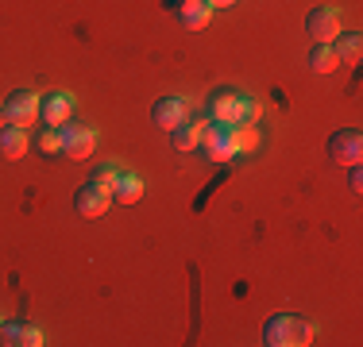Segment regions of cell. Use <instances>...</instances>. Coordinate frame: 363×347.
<instances>
[{
  "label": "cell",
  "instance_id": "5b68a950",
  "mask_svg": "<svg viewBox=\"0 0 363 347\" xmlns=\"http://www.w3.org/2000/svg\"><path fill=\"white\" fill-rule=\"evenodd\" d=\"M328 159L336 166H359L363 162V135L356 127H344V132L328 135Z\"/></svg>",
  "mask_w": 363,
  "mask_h": 347
},
{
  "label": "cell",
  "instance_id": "8992f818",
  "mask_svg": "<svg viewBox=\"0 0 363 347\" xmlns=\"http://www.w3.org/2000/svg\"><path fill=\"white\" fill-rule=\"evenodd\" d=\"M4 116L12 127H31L39 120V93L31 89H12L4 101Z\"/></svg>",
  "mask_w": 363,
  "mask_h": 347
},
{
  "label": "cell",
  "instance_id": "7402d4cb",
  "mask_svg": "<svg viewBox=\"0 0 363 347\" xmlns=\"http://www.w3.org/2000/svg\"><path fill=\"white\" fill-rule=\"evenodd\" d=\"M0 127H8V116H4V104H0Z\"/></svg>",
  "mask_w": 363,
  "mask_h": 347
},
{
  "label": "cell",
  "instance_id": "ba28073f",
  "mask_svg": "<svg viewBox=\"0 0 363 347\" xmlns=\"http://www.w3.org/2000/svg\"><path fill=\"white\" fill-rule=\"evenodd\" d=\"M0 347H43V332L23 320H0Z\"/></svg>",
  "mask_w": 363,
  "mask_h": 347
},
{
  "label": "cell",
  "instance_id": "ffe728a7",
  "mask_svg": "<svg viewBox=\"0 0 363 347\" xmlns=\"http://www.w3.org/2000/svg\"><path fill=\"white\" fill-rule=\"evenodd\" d=\"M348 186H352V193H359V189H363V174H359V166H348Z\"/></svg>",
  "mask_w": 363,
  "mask_h": 347
},
{
  "label": "cell",
  "instance_id": "30bf717a",
  "mask_svg": "<svg viewBox=\"0 0 363 347\" xmlns=\"http://www.w3.org/2000/svg\"><path fill=\"white\" fill-rule=\"evenodd\" d=\"M170 8H174V16L186 23V31H205L213 20V8L205 4V0H170Z\"/></svg>",
  "mask_w": 363,
  "mask_h": 347
},
{
  "label": "cell",
  "instance_id": "6da1fadb",
  "mask_svg": "<svg viewBox=\"0 0 363 347\" xmlns=\"http://www.w3.org/2000/svg\"><path fill=\"white\" fill-rule=\"evenodd\" d=\"M259 120V101L247 97V93H236V89H217L209 97V124H255Z\"/></svg>",
  "mask_w": 363,
  "mask_h": 347
},
{
  "label": "cell",
  "instance_id": "9a60e30c",
  "mask_svg": "<svg viewBox=\"0 0 363 347\" xmlns=\"http://www.w3.org/2000/svg\"><path fill=\"white\" fill-rule=\"evenodd\" d=\"M140 197H143V178H140V174H132V170H120L116 186H112V201L135 205Z\"/></svg>",
  "mask_w": 363,
  "mask_h": 347
},
{
  "label": "cell",
  "instance_id": "5bb4252c",
  "mask_svg": "<svg viewBox=\"0 0 363 347\" xmlns=\"http://www.w3.org/2000/svg\"><path fill=\"white\" fill-rule=\"evenodd\" d=\"M28 147H31V139H28V127H0V159H8V162H16V159H23L28 154Z\"/></svg>",
  "mask_w": 363,
  "mask_h": 347
},
{
  "label": "cell",
  "instance_id": "e0dca14e",
  "mask_svg": "<svg viewBox=\"0 0 363 347\" xmlns=\"http://www.w3.org/2000/svg\"><path fill=\"white\" fill-rule=\"evenodd\" d=\"M336 66H340V58H336L333 42H313V50H309V69H313V74H333Z\"/></svg>",
  "mask_w": 363,
  "mask_h": 347
},
{
  "label": "cell",
  "instance_id": "52a82bcc",
  "mask_svg": "<svg viewBox=\"0 0 363 347\" xmlns=\"http://www.w3.org/2000/svg\"><path fill=\"white\" fill-rule=\"evenodd\" d=\"M108 205H112V193L105 186H97V181H85V186H77V193H74V212L77 216H85V220H97V216H105L108 212Z\"/></svg>",
  "mask_w": 363,
  "mask_h": 347
},
{
  "label": "cell",
  "instance_id": "44dd1931",
  "mask_svg": "<svg viewBox=\"0 0 363 347\" xmlns=\"http://www.w3.org/2000/svg\"><path fill=\"white\" fill-rule=\"evenodd\" d=\"M205 4H209L213 12H217V8H232V4H236V0H205Z\"/></svg>",
  "mask_w": 363,
  "mask_h": 347
},
{
  "label": "cell",
  "instance_id": "2e32d148",
  "mask_svg": "<svg viewBox=\"0 0 363 347\" xmlns=\"http://www.w3.org/2000/svg\"><path fill=\"white\" fill-rule=\"evenodd\" d=\"M333 50H336V58L340 62H359V55H363V39L356 31H340L333 39Z\"/></svg>",
  "mask_w": 363,
  "mask_h": 347
},
{
  "label": "cell",
  "instance_id": "ac0fdd59",
  "mask_svg": "<svg viewBox=\"0 0 363 347\" xmlns=\"http://www.w3.org/2000/svg\"><path fill=\"white\" fill-rule=\"evenodd\" d=\"M89 178L97 181V186H105L108 193H112V186H116V178H120V166H116V162H97Z\"/></svg>",
  "mask_w": 363,
  "mask_h": 347
},
{
  "label": "cell",
  "instance_id": "7c38bea8",
  "mask_svg": "<svg viewBox=\"0 0 363 347\" xmlns=\"http://www.w3.org/2000/svg\"><path fill=\"white\" fill-rule=\"evenodd\" d=\"M182 120H186V101H178V97H162V101H155V104H151V124H155V127H162V132H174Z\"/></svg>",
  "mask_w": 363,
  "mask_h": 347
},
{
  "label": "cell",
  "instance_id": "3957f363",
  "mask_svg": "<svg viewBox=\"0 0 363 347\" xmlns=\"http://www.w3.org/2000/svg\"><path fill=\"white\" fill-rule=\"evenodd\" d=\"M58 139H62V154H70V159H89L93 147H97V132H93L89 124H82V120H66V124H58Z\"/></svg>",
  "mask_w": 363,
  "mask_h": 347
},
{
  "label": "cell",
  "instance_id": "4fadbf2b",
  "mask_svg": "<svg viewBox=\"0 0 363 347\" xmlns=\"http://www.w3.org/2000/svg\"><path fill=\"white\" fill-rule=\"evenodd\" d=\"M205 132H209V120H194V124H186V120H182L174 132H170V147H174L178 154H189L197 143H201Z\"/></svg>",
  "mask_w": 363,
  "mask_h": 347
},
{
  "label": "cell",
  "instance_id": "277c9868",
  "mask_svg": "<svg viewBox=\"0 0 363 347\" xmlns=\"http://www.w3.org/2000/svg\"><path fill=\"white\" fill-rule=\"evenodd\" d=\"M306 31H309V39H313V42H333L336 35L344 31L340 8H333V4H317V8H309V16H306Z\"/></svg>",
  "mask_w": 363,
  "mask_h": 347
},
{
  "label": "cell",
  "instance_id": "8fae6325",
  "mask_svg": "<svg viewBox=\"0 0 363 347\" xmlns=\"http://www.w3.org/2000/svg\"><path fill=\"white\" fill-rule=\"evenodd\" d=\"M201 139H205V147H209L213 162H228L232 154H240L236 151V135H232V127H224V124H209V132H205Z\"/></svg>",
  "mask_w": 363,
  "mask_h": 347
},
{
  "label": "cell",
  "instance_id": "d6986e66",
  "mask_svg": "<svg viewBox=\"0 0 363 347\" xmlns=\"http://www.w3.org/2000/svg\"><path fill=\"white\" fill-rule=\"evenodd\" d=\"M35 147H39V151H47V154H58V151H62V139H58V127L43 124V132L35 135Z\"/></svg>",
  "mask_w": 363,
  "mask_h": 347
},
{
  "label": "cell",
  "instance_id": "9c48e42d",
  "mask_svg": "<svg viewBox=\"0 0 363 347\" xmlns=\"http://www.w3.org/2000/svg\"><path fill=\"white\" fill-rule=\"evenodd\" d=\"M70 116H74V97H70L66 89H58V93H47V97L39 101V120H43V124L58 127V124H66Z\"/></svg>",
  "mask_w": 363,
  "mask_h": 347
},
{
  "label": "cell",
  "instance_id": "7a4b0ae2",
  "mask_svg": "<svg viewBox=\"0 0 363 347\" xmlns=\"http://www.w3.org/2000/svg\"><path fill=\"white\" fill-rule=\"evenodd\" d=\"M317 328L301 317H271L263 324V343L267 347H306L313 343Z\"/></svg>",
  "mask_w": 363,
  "mask_h": 347
}]
</instances>
